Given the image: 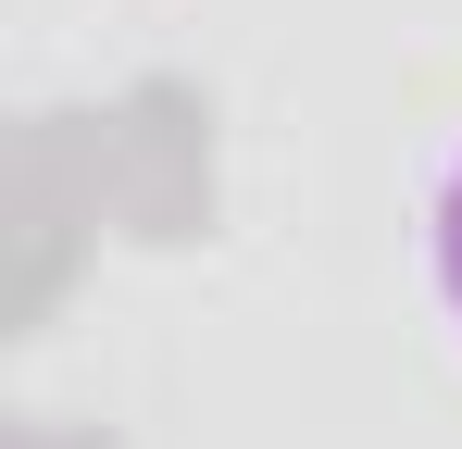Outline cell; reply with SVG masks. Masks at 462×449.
Returning a JSON list of instances; mask_svg holds the SVG:
<instances>
[{
	"label": "cell",
	"instance_id": "6da1fadb",
	"mask_svg": "<svg viewBox=\"0 0 462 449\" xmlns=\"http://www.w3.org/2000/svg\"><path fill=\"white\" fill-rule=\"evenodd\" d=\"M425 262H438V299H450V325H462V162H450V188H438V213H425Z\"/></svg>",
	"mask_w": 462,
	"mask_h": 449
}]
</instances>
